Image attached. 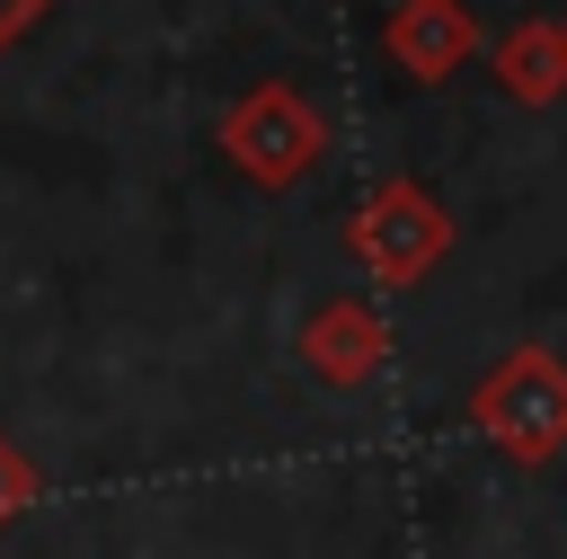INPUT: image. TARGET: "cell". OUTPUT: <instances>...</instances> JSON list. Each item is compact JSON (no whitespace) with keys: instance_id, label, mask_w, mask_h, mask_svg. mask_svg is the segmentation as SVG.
<instances>
[{"instance_id":"5","label":"cell","mask_w":567,"mask_h":559,"mask_svg":"<svg viewBox=\"0 0 567 559\" xmlns=\"http://www.w3.org/2000/svg\"><path fill=\"white\" fill-rule=\"evenodd\" d=\"M381 53L408 71V80H452L470 53H478V18H470V0H399L390 18H381Z\"/></svg>"},{"instance_id":"8","label":"cell","mask_w":567,"mask_h":559,"mask_svg":"<svg viewBox=\"0 0 567 559\" xmlns=\"http://www.w3.org/2000/svg\"><path fill=\"white\" fill-rule=\"evenodd\" d=\"M53 9H62V0H0V53H9V44H27Z\"/></svg>"},{"instance_id":"3","label":"cell","mask_w":567,"mask_h":559,"mask_svg":"<svg viewBox=\"0 0 567 559\" xmlns=\"http://www.w3.org/2000/svg\"><path fill=\"white\" fill-rule=\"evenodd\" d=\"M346 248H354V266H363L372 284L399 293V284H416V275L443 266V248H452V213H443V195H434L425 177H381V186L354 204Z\"/></svg>"},{"instance_id":"1","label":"cell","mask_w":567,"mask_h":559,"mask_svg":"<svg viewBox=\"0 0 567 559\" xmlns=\"http://www.w3.org/2000/svg\"><path fill=\"white\" fill-rule=\"evenodd\" d=\"M470 426H478L505 461H523V470L558 461V453H567V364H558L549 346L496 355V364L478 373V390H470Z\"/></svg>"},{"instance_id":"4","label":"cell","mask_w":567,"mask_h":559,"mask_svg":"<svg viewBox=\"0 0 567 559\" xmlns=\"http://www.w3.org/2000/svg\"><path fill=\"white\" fill-rule=\"evenodd\" d=\"M301 364H310L328 390H354V382H372V373L390 364V319H381L363 293H337V302H319V311L301 319Z\"/></svg>"},{"instance_id":"2","label":"cell","mask_w":567,"mask_h":559,"mask_svg":"<svg viewBox=\"0 0 567 559\" xmlns=\"http://www.w3.org/2000/svg\"><path fill=\"white\" fill-rule=\"evenodd\" d=\"M221 160H230L248 186L284 195V186H301V177L328 160V115H319L292 80H257L248 98L221 106Z\"/></svg>"},{"instance_id":"7","label":"cell","mask_w":567,"mask_h":559,"mask_svg":"<svg viewBox=\"0 0 567 559\" xmlns=\"http://www.w3.org/2000/svg\"><path fill=\"white\" fill-rule=\"evenodd\" d=\"M35 497H44V470L27 461V444H9V435H0V524H18Z\"/></svg>"},{"instance_id":"6","label":"cell","mask_w":567,"mask_h":559,"mask_svg":"<svg viewBox=\"0 0 567 559\" xmlns=\"http://www.w3.org/2000/svg\"><path fill=\"white\" fill-rule=\"evenodd\" d=\"M487 62H496V89H505V98L558 106V98H567V18H514V27L487 44Z\"/></svg>"}]
</instances>
